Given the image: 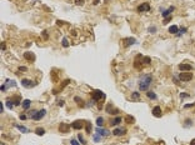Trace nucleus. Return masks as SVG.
Returning a JSON list of instances; mask_svg holds the SVG:
<instances>
[{"label":"nucleus","instance_id":"nucleus-1","mask_svg":"<svg viewBox=\"0 0 195 145\" xmlns=\"http://www.w3.org/2000/svg\"><path fill=\"white\" fill-rule=\"evenodd\" d=\"M151 83H153V76L150 74H145L139 80V89L141 91H148V89L151 85Z\"/></svg>","mask_w":195,"mask_h":145},{"label":"nucleus","instance_id":"nucleus-2","mask_svg":"<svg viewBox=\"0 0 195 145\" xmlns=\"http://www.w3.org/2000/svg\"><path fill=\"white\" fill-rule=\"evenodd\" d=\"M91 98L94 101H98L100 99H105V94H103V91H100V90H94V91H91Z\"/></svg>","mask_w":195,"mask_h":145},{"label":"nucleus","instance_id":"nucleus-3","mask_svg":"<svg viewBox=\"0 0 195 145\" xmlns=\"http://www.w3.org/2000/svg\"><path fill=\"white\" fill-rule=\"evenodd\" d=\"M193 79V72H189V71H186V72H180V75H179V80L180 81H190Z\"/></svg>","mask_w":195,"mask_h":145},{"label":"nucleus","instance_id":"nucleus-4","mask_svg":"<svg viewBox=\"0 0 195 145\" xmlns=\"http://www.w3.org/2000/svg\"><path fill=\"white\" fill-rule=\"evenodd\" d=\"M84 124H85V121H83V120H75L71 123V128L75 130H80V129H83Z\"/></svg>","mask_w":195,"mask_h":145},{"label":"nucleus","instance_id":"nucleus-5","mask_svg":"<svg viewBox=\"0 0 195 145\" xmlns=\"http://www.w3.org/2000/svg\"><path fill=\"white\" fill-rule=\"evenodd\" d=\"M45 115H46V110H45V109H41V110L36 111V114H35L31 119H34V120H40V119H43Z\"/></svg>","mask_w":195,"mask_h":145},{"label":"nucleus","instance_id":"nucleus-6","mask_svg":"<svg viewBox=\"0 0 195 145\" xmlns=\"http://www.w3.org/2000/svg\"><path fill=\"white\" fill-rule=\"evenodd\" d=\"M96 133L99 134L100 136H108V135L110 134V131H109L108 129L101 128V126H98V128H96Z\"/></svg>","mask_w":195,"mask_h":145},{"label":"nucleus","instance_id":"nucleus-7","mask_svg":"<svg viewBox=\"0 0 195 145\" xmlns=\"http://www.w3.org/2000/svg\"><path fill=\"white\" fill-rule=\"evenodd\" d=\"M136 10H138L139 13H145V11H149V10H150V4H149V3H144V4L139 5Z\"/></svg>","mask_w":195,"mask_h":145},{"label":"nucleus","instance_id":"nucleus-8","mask_svg":"<svg viewBox=\"0 0 195 145\" xmlns=\"http://www.w3.org/2000/svg\"><path fill=\"white\" fill-rule=\"evenodd\" d=\"M179 70H181V71H191V69H193V66L190 65V64H185V63H181V64H179Z\"/></svg>","mask_w":195,"mask_h":145},{"label":"nucleus","instance_id":"nucleus-9","mask_svg":"<svg viewBox=\"0 0 195 145\" xmlns=\"http://www.w3.org/2000/svg\"><path fill=\"white\" fill-rule=\"evenodd\" d=\"M105 111L108 113V114H118V109H115L114 106H113V104L111 103H109L108 105H106V108H105Z\"/></svg>","mask_w":195,"mask_h":145},{"label":"nucleus","instance_id":"nucleus-10","mask_svg":"<svg viewBox=\"0 0 195 145\" xmlns=\"http://www.w3.org/2000/svg\"><path fill=\"white\" fill-rule=\"evenodd\" d=\"M121 43H124V45H125V46H130V45L135 44V43H136V40H135L134 38H124V39L121 40Z\"/></svg>","mask_w":195,"mask_h":145},{"label":"nucleus","instance_id":"nucleus-11","mask_svg":"<svg viewBox=\"0 0 195 145\" xmlns=\"http://www.w3.org/2000/svg\"><path fill=\"white\" fill-rule=\"evenodd\" d=\"M21 85H23L24 88H28V89H30V88H33L35 84H34L31 80H29V79H23V80H21Z\"/></svg>","mask_w":195,"mask_h":145},{"label":"nucleus","instance_id":"nucleus-12","mask_svg":"<svg viewBox=\"0 0 195 145\" xmlns=\"http://www.w3.org/2000/svg\"><path fill=\"white\" fill-rule=\"evenodd\" d=\"M24 59H26V60H29V61H34L36 58H35V54H34V53L26 51V53H24Z\"/></svg>","mask_w":195,"mask_h":145},{"label":"nucleus","instance_id":"nucleus-13","mask_svg":"<svg viewBox=\"0 0 195 145\" xmlns=\"http://www.w3.org/2000/svg\"><path fill=\"white\" fill-rule=\"evenodd\" d=\"M69 129H70V126H69L68 124H65V123H61V124L59 125V131H60V133L66 134V133H69Z\"/></svg>","mask_w":195,"mask_h":145},{"label":"nucleus","instance_id":"nucleus-14","mask_svg":"<svg viewBox=\"0 0 195 145\" xmlns=\"http://www.w3.org/2000/svg\"><path fill=\"white\" fill-rule=\"evenodd\" d=\"M125 133H126V129H123V128H118V129H114L113 130V135H115V136L124 135Z\"/></svg>","mask_w":195,"mask_h":145},{"label":"nucleus","instance_id":"nucleus-15","mask_svg":"<svg viewBox=\"0 0 195 145\" xmlns=\"http://www.w3.org/2000/svg\"><path fill=\"white\" fill-rule=\"evenodd\" d=\"M174 10H175V8H174V6H170V8H169L168 10H164V11L161 13L163 18H168V16H170V14H171V13H173Z\"/></svg>","mask_w":195,"mask_h":145},{"label":"nucleus","instance_id":"nucleus-16","mask_svg":"<svg viewBox=\"0 0 195 145\" xmlns=\"http://www.w3.org/2000/svg\"><path fill=\"white\" fill-rule=\"evenodd\" d=\"M123 121V118L121 116H116V118H114V119H111V121H110V124L113 125V126H116V125H119L120 123Z\"/></svg>","mask_w":195,"mask_h":145},{"label":"nucleus","instance_id":"nucleus-17","mask_svg":"<svg viewBox=\"0 0 195 145\" xmlns=\"http://www.w3.org/2000/svg\"><path fill=\"white\" fill-rule=\"evenodd\" d=\"M153 115L154 116H156V118H160L163 114H161V109H160V106H155L154 109H153Z\"/></svg>","mask_w":195,"mask_h":145},{"label":"nucleus","instance_id":"nucleus-18","mask_svg":"<svg viewBox=\"0 0 195 145\" xmlns=\"http://www.w3.org/2000/svg\"><path fill=\"white\" fill-rule=\"evenodd\" d=\"M21 105H23V109H25V110H28V109L30 108V105H31V101H30L29 99H26V100H23V103H21Z\"/></svg>","mask_w":195,"mask_h":145},{"label":"nucleus","instance_id":"nucleus-19","mask_svg":"<svg viewBox=\"0 0 195 145\" xmlns=\"http://www.w3.org/2000/svg\"><path fill=\"white\" fill-rule=\"evenodd\" d=\"M95 123H96V125H98V126H103V125H104V123H105V120H104V118H103V116H98Z\"/></svg>","mask_w":195,"mask_h":145},{"label":"nucleus","instance_id":"nucleus-20","mask_svg":"<svg viewBox=\"0 0 195 145\" xmlns=\"http://www.w3.org/2000/svg\"><path fill=\"white\" fill-rule=\"evenodd\" d=\"M169 33H170V34H175V35H176V34L179 33V28H178L176 25H173V26H170V28H169Z\"/></svg>","mask_w":195,"mask_h":145},{"label":"nucleus","instance_id":"nucleus-21","mask_svg":"<svg viewBox=\"0 0 195 145\" xmlns=\"http://www.w3.org/2000/svg\"><path fill=\"white\" fill-rule=\"evenodd\" d=\"M140 59H143L141 55H138V56L135 58V64H134V66H135L136 69H140Z\"/></svg>","mask_w":195,"mask_h":145},{"label":"nucleus","instance_id":"nucleus-22","mask_svg":"<svg viewBox=\"0 0 195 145\" xmlns=\"http://www.w3.org/2000/svg\"><path fill=\"white\" fill-rule=\"evenodd\" d=\"M35 133H36V135L43 136V135L45 134V129H43V128H36V129H35Z\"/></svg>","mask_w":195,"mask_h":145},{"label":"nucleus","instance_id":"nucleus-23","mask_svg":"<svg viewBox=\"0 0 195 145\" xmlns=\"http://www.w3.org/2000/svg\"><path fill=\"white\" fill-rule=\"evenodd\" d=\"M146 96H148L149 99H153V100L156 99V94H155L154 91H146Z\"/></svg>","mask_w":195,"mask_h":145},{"label":"nucleus","instance_id":"nucleus-24","mask_svg":"<svg viewBox=\"0 0 195 145\" xmlns=\"http://www.w3.org/2000/svg\"><path fill=\"white\" fill-rule=\"evenodd\" d=\"M15 126H16V128L21 131V133H28V131H29V129H28V128H25V126H23V125H18V124H16Z\"/></svg>","mask_w":195,"mask_h":145},{"label":"nucleus","instance_id":"nucleus-25","mask_svg":"<svg viewBox=\"0 0 195 145\" xmlns=\"http://www.w3.org/2000/svg\"><path fill=\"white\" fill-rule=\"evenodd\" d=\"M134 120H135V119H134L133 116H130V115H126V116H125V121H126L128 124H133Z\"/></svg>","mask_w":195,"mask_h":145},{"label":"nucleus","instance_id":"nucleus-26","mask_svg":"<svg viewBox=\"0 0 195 145\" xmlns=\"http://www.w3.org/2000/svg\"><path fill=\"white\" fill-rule=\"evenodd\" d=\"M143 63H144L145 65H149V64L151 63V59H150V56H144V58H143Z\"/></svg>","mask_w":195,"mask_h":145},{"label":"nucleus","instance_id":"nucleus-27","mask_svg":"<svg viewBox=\"0 0 195 145\" xmlns=\"http://www.w3.org/2000/svg\"><path fill=\"white\" fill-rule=\"evenodd\" d=\"M74 100L78 103V105H79V106H84V101H83L79 96H75V98H74Z\"/></svg>","mask_w":195,"mask_h":145},{"label":"nucleus","instance_id":"nucleus-28","mask_svg":"<svg viewBox=\"0 0 195 145\" xmlns=\"http://www.w3.org/2000/svg\"><path fill=\"white\" fill-rule=\"evenodd\" d=\"M139 98H140V93H138V91L133 93V95H131V99H133V100H138Z\"/></svg>","mask_w":195,"mask_h":145},{"label":"nucleus","instance_id":"nucleus-29","mask_svg":"<svg viewBox=\"0 0 195 145\" xmlns=\"http://www.w3.org/2000/svg\"><path fill=\"white\" fill-rule=\"evenodd\" d=\"M6 106H8V108L11 110V109L15 106V104H14V101H11V100H8V101H6Z\"/></svg>","mask_w":195,"mask_h":145},{"label":"nucleus","instance_id":"nucleus-30","mask_svg":"<svg viewBox=\"0 0 195 145\" xmlns=\"http://www.w3.org/2000/svg\"><path fill=\"white\" fill-rule=\"evenodd\" d=\"M191 125H193V121H191L190 119H186V120H185V124H184V126H185V128H190Z\"/></svg>","mask_w":195,"mask_h":145},{"label":"nucleus","instance_id":"nucleus-31","mask_svg":"<svg viewBox=\"0 0 195 145\" xmlns=\"http://www.w3.org/2000/svg\"><path fill=\"white\" fill-rule=\"evenodd\" d=\"M186 30H188L186 28H180V29H179V33H178L176 35H178V36H180L181 34H185V33H186Z\"/></svg>","mask_w":195,"mask_h":145},{"label":"nucleus","instance_id":"nucleus-32","mask_svg":"<svg viewBox=\"0 0 195 145\" xmlns=\"http://www.w3.org/2000/svg\"><path fill=\"white\" fill-rule=\"evenodd\" d=\"M61 44H63V46H64V48H68V46H69L68 39H66V38H63V40H61Z\"/></svg>","mask_w":195,"mask_h":145},{"label":"nucleus","instance_id":"nucleus-33","mask_svg":"<svg viewBox=\"0 0 195 145\" xmlns=\"http://www.w3.org/2000/svg\"><path fill=\"white\" fill-rule=\"evenodd\" d=\"M13 101H14V104H15V105H20V104L23 103V101H20V98H19V96H15Z\"/></svg>","mask_w":195,"mask_h":145},{"label":"nucleus","instance_id":"nucleus-34","mask_svg":"<svg viewBox=\"0 0 195 145\" xmlns=\"http://www.w3.org/2000/svg\"><path fill=\"white\" fill-rule=\"evenodd\" d=\"M85 129H86V133H90L91 131V124L90 123H85Z\"/></svg>","mask_w":195,"mask_h":145},{"label":"nucleus","instance_id":"nucleus-35","mask_svg":"<svg viewBox=\"0 0 195 145\" xmlns=\"http://www.w3.org/2000/svg\"><path fill=\"white\" fill-rule=\"evenodd\" d=\"M149 33L150 34H155L156 33V26H150L149 28Z\"/></svg>","mask_w":195,"mask_h":145},{"label":"nucleus","instance_id":"nucleus-36","mask_svg":"<svg viewBox=\"0 0 195 145\" xmlns=\"http://www.w3.org/2000/svg\"><path fill=\"white\" fill-rule=\"evenodd\" d=\"M74 3H75L76 5H79V6H80V5H84V3H85V0H75V1H74Z\"/></svg>","mask_w":195,"mask_h":145},{"label":"nucleus","instance_id":"nucleus-37","mask_svg":"<svg viewBox=\"0 0 195 145\" xmlns=\"http://www.w3.org/2000/svg\"><path fill=\"white\" fill-rule=\"evenodd\" d=\"M78 139H79V141H80L81 144H85V139L83 138V135H81V134H79V135H78Z\"/></svg>","mask_w":195,"mask_h":145},{"label":"nucleus","instance_id":"nucleus-38","mask_svg":"<svg viewBox=\"0 0 195 145\" xmlns=\"http://www.w3.org/2000/svg\"><path fill=\"white\" fill-rule=\"evenodd\" d=\"M170 20H171V15H170V16H168V18H165V19H164V21H163V24H168Z\"/></svg>","mask_w":195,"mask_h":145},{"label":"nucleus","instance_id":"nucleus-39","mask_svg":"<svg viewBox=\"0 0 195 145\" xmlns=\"http://www.w3.org/2000/svg\"><path fill=\"white\" fill-rule=\"evenodd\" d=\"M70 143H71V145H79V143H80V141H78V140H75V139H71V140H70Z\"/></svg>","mask_w":195,"mask_h":145},{"label":"nucleus","instance_id":"nucleus-40","mask_svg":"<svg viewBox=\"0 0 195 145\" xmlns=\"http://www.w3.org/2000/svg\"><path fill=\"white\" fill-rule=\"evenodd\" d=\"M185 98H189V94H185V93H181V94H180V99H185Z\"/></svg>","mask_w":195,"mask_h":145},{"label":"nucleus","instance_id":"nucleus-41","mask_svg":"<svg viewBox=\"0 0 195 145\" xmlns=\"http://www.w3.org/2000/svg\"><path fill=\"white\" fill-rule=\"evenodd\" d=\"M193 106H195V103H193V104H186V105H184V108H185V109H189V108H193Z\"/></svg>","mask_w":195,"mask_h":145},{"label":"nucleus","instance_id":"nucleus-42","mask_svg":"<svg viewBox=\"0 0 195 145\" xmlns=\"http://www.w3.org/2000/svg\"><path fill=\"white\" fill-rule=\"evenodd\" d=\"M93 138H94V140H95L96 143H98V141H100V136H99V134H98V135H94Z\"/></svg>","mask_w":195,"mask_h":145},{"label":"nucleus","instance_id":"nucleus-43","mask_svg":"<svg viewBox=\"0 0 195 145\" xmlns=\"http://www.w3.org/2000/svg\"><path fill=\"white\" fill-rule=\"evenodd\" d=\"M19 71H28L26 66H19Z\"/></svg>","mask_w":195,"mask_h":145},{"label":"nucleus","instance_id":"nucleus-44","mask_svg":"<svg viewBox=\"0 0 195 145\" xmlns=\"http://www.w3.org/2000/svg\"><path fill=\"white\" fill-rule=\"evenodd\" d=\"M0 90H1V91H6V85H5V84H3L1 86H0Z\"/></svg>","mask_w":195,"mask_h":145},{"label":"nucleus","instance_id":"nucleus-45","mask_svg":"<svg viewBox=\"0 0 195 145\" xmlns=\"http://www.w3.org/2000/svg\"><path fill=\"white\" fill-rule=\"evenodd\" d=\"M64 104H65L64 100H59V101H58V105H59V106H64Z\"/></svg>","mask_w":195,"mask_h":145},{"label":"nucleus","instance_id":"nucleus-46","mask_svg":"<svg viewBox=\"0 0 195 145\" xmlns=\"http://www.w3.org/2000/svg\"><path fill=\"white\" fill-rule=\"evenodd\" d=\"M0 113H4V105H3V103H0Z\"/></svg>","mask_w":195,"mask_h":145},{"label":"nucleus","instance_id":"nucleus-47","mask_svg":"<svg viewBox=\"0 0 195 145\" xmlns=\"http://www.w3.org/2000/svg\"><path fill=\"white\" fill-rule=\"evenodd\" d=\"M43 36H44V39H45V40H46V39L49 38V36H48V33H46V31H43Z\"/></svg>","mask_w":195,"mask_h":145},{"label":"nucleus","instance_id":"nucleus-48","mask_svg":"<svg viewBox=\"0 0 195 145\" xmlns=\"http://www.w3.org/2000/svg\"><path fill=\"white\" fill-rule=\"evenodd\" d=\"M56 23H58V25H64L65 24V21H61V20H58Z\"/></svg>","mask_w":195,"mask_h":145},{"label":"nucleus","instance_id":"nucleus-49","mask_svg":"<svg viewBox=\"0 0 195 145\" xmlns=\"http://www.w3.org/2000/svg\"><path fill=\"white\" fill-rule=\"evenodd\" d=\"M20 119H21V120H25V119H26V115H25V114H21V115H20Z\"/></svg>","mask_w":195,"mask_h":145},{"label":"nucleus","instance_id":"nucleus-50","mask_svg":"<svg viewBox=\"0 0 195 145\" xmlns=\"http://www.w3.org/2000/svg\"><path fill=\"white\" fill-rule=\"evenodd\" d=\"M99 3H100V0H94V1H93V4H94V5H98Z\"/></svg>","mask_w":195,"mask_h":145},{"label":"nucleus","instance_id":"nucleus-51","mask_svg":"<svg viewBox=\"0 0 195 145\" xmlns=\"http://www.w3.org/2000/svg\"><path fill=\"white\" fill-rule=\"evenodd\" d=\"M0 48H1V50H5V48H6V46H5V44H4V43H1V45H0Z\"/></svg>","mask_w":195,"mask_h":145},{"label":"nucleus","instance_id":"nucleus-52","mask_svg":"<svg viewBox=\"0 0 195 145\" xmlns=\"http://www.w3.org/2000/svg\"><path fill=\"white\" fill-rule=\"evenodd\" d=\"M190 145H195V139H193V140L190 141Z\"/></svg>","mask_w":195,"mask_h":145},{"label":"nucleus","instance_id":"nucleus-53","mask_svg":"<svg viewBox=\"0 0 195 145\" xmlns=\"http://www.w3.org/2000/svg\"><path fill=\"white\" fill-rule=\"evenodd\" d=\"M71 35H74V36H75V35H76V31H75V30H71Z\"/></svg>","mask_w":195,"mask_h":145},{"label":"nucleus","instance_id":"nucleus-54","mask_svg":"<svg viewBox=\"0 0 195 145\" xmlns=\"http://www.w3.org/2000/svg\"><path fill=\"white\" fill-rule=\"evenodd\" d=\"M110 1V0H104V3H109Z\"/></svg>","mask_w":195,"mask_h":145}]
</instances>
